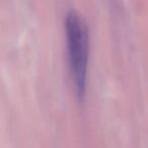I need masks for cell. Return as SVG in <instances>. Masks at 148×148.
Listing matches in <instances>:
<instances>
[{
    "label": "cell",
    "mask_w": 148,
    "mask_h": 148,
    "mask_svg": "<svg viewBox=\"0 0 148 148\" xmlns=\"http://www.w3.org/2000/svg\"><path fill=\"white\" fill-rule=\"evenodd\" d=\"M65 32L74 88L78 99L82 101L86 91L89 55L88 29L82 17L72 10L66 16Z\"/></svg>",
    "instance_id": "1"
}]
</instances>
